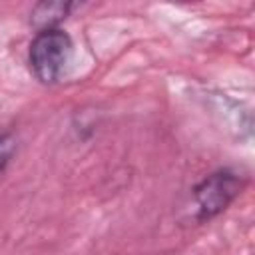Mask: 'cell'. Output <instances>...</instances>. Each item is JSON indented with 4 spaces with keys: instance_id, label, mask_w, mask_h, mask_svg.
<instances>
[{
    "instance_id": "cell-1",
    "label": "cell",
    "mask_w": 255,
    "mask_h": 255,
    "mask_svg": "<svg viewBox=\"0 0 255 255\" xmlns=\"http://www.w3.org/2000/svg\"><path fill=\"white\" fill-rule=\"evenodd\" d=\"M74 52L72 38L60 28L40 30L30 42V70L42 84H56L70 66Z\"/></svg>"
},
{
    "instance_id": "cell-2",
    "label": "cell",
    "mask_w": 255,
    "mask_h": 255,
    "mask_svg": "<svg viewBox=\"0 0 255 255\" xmlns=\"http://www.w3.org/2000/svg\"><path fill=\"white\" fill-rule=\"evenodd\" d=\"M245 179L231 169H219L193 187L197 205V221H209L229 207V203L241 193Z\"/></svg>"
},
{
    "instance_id": "cell-3",
    "label": "cell",
    "mask_w": 255,
    "mask_h": 255,
    "mask_svg": "<svg viewBox=\"0 0 255 255\" xmlns=\"http://www.w3.org/2000/svg\"><path fill=\"white\" fill-rule=\"evenodd\" d=\"M74 2H40L30 12V22L40 30L58 28V24L76 8Z\"/></svg>"
},
{
    "instance_id": "cell-4",
    "label": "cell",
    "mask_w": 255,
    "mask_h": 255,
    "mask_svg": "<svg viewBox=\"0 0 255 255\" xmlns=\"http://www.w3.org/2000/svg\"><path fill=\"white\" fill-rule=\"evenodd\" d=\"M16 149V141L10 133H0V173L4 171L6 163L10 161L12 153Z\"/></svg>"
}]
</instances>
